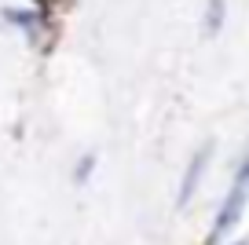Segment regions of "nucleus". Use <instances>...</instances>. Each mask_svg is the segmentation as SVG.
<instances>
[{"mask_svg":"<svg viewBox=\"0 0 249 245\" xmlns=\"http://www.w3.org/2000/svg\"><path fill=\"white\" fill-rule=\"evenodd\" d=\"M220 15H224V0H209V30H220Z\"/></svg>","mask_w":249,"mask_h":245,"instance_id":"5","label":"nucleus"},{"mask_svg":"<svg viewBox=\"0 0 249 245\" xmlns=\"http://www.w3.org/2000/svg\"><path fill=\"white\" fill-rule=\"evenodd\" d=\"M209 154H213V146H202V150L191 158V165H187V172H183V187H179V205L191 201V194H195V187H198V179H202L205 165H209Z\"/></svg>","mask_w":249,"mask_h":245,"instance_id":"2","label":"nucleus"},{"mask_svg":"<svg viewBox=\"0 0 249 245\" xmlns=\"http://www.w3.org/2000/svg\"><path fill=\"white\" fill-rule=\"evenodd\" d=\"M246 201H249V191H246V187H231V191H227L224 205H220V212H216V223H213V238H220L224 230H231L234 223H238Z\"/></svg>","mask_w":249,"mask_h":245,"instance_id":"1","label":"nucleus"},{"mask_svg":"<svg viewBox=\"0 0 249 245\" xmlns=\"http://www.w3.org/2000/svg\"><path fill=\"white\" fill-rule=\"evenodd\" d=\"M92 172H95V154H85V158L73 165V183H88Z\"/></svg>","mask_w":249,"mask_h":245,"instance_id":"4","label":"nucleus"},{"mask_svg":"<svg viewBox=\"0 0 249 245\" xmlns=\"http://www.w3.org/2000/svg\"><path fill=\"white\" fill-rule=\"evenodd\" d=\"M33 4H40V0H33Z\"/></svg>","mask_w":249,"mask_h":245,"instance_id":"7","label":"nucleus"},{"mask_svg":"<svg viewBox=\"0 0 249 245\" xmlns=\"http://www.w3.org/2000/svg\"><path fill=\"white\" fill-rule=\"evenodd\" d=\"M234 187H246V191H249V154H246V161L238 165V176H234Z\"/></svg>","mask_w":249,"mask_h":245,"instance_id":"6","label":"nucleus"},{"mask_svg":"<svg viewBox=\"0 0 249 245\" xmlns=\"http://www.w3.org/2000/svg\"><path fill=\"white\" fill-rule=\"evenodd\" d=\"M4 18H8V22H15V26H22V30L26 33H30V37H33V33H37V22H40V18H37V11H4Z\"/></svg>","mask_w":249,"mask_h":245,"instance_id":"3","label":"nucleus"}]
</instances>
